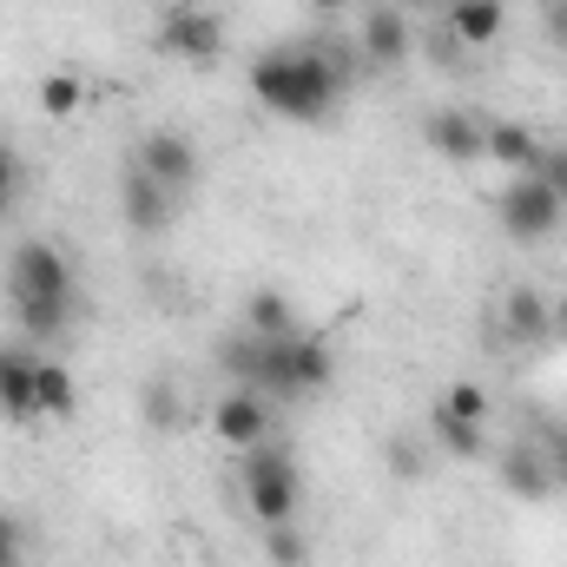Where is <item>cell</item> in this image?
Returning a JSON list of instances; mask_svg holds the SVG:
<instances>
[{
  "label": "cell",
  "mask_w": 567,
  "mask_h": 567,
  "mask_svg": "<svg viewBox=\"0 0 567 567\" xmlns=\"http://www.w3.org/2000/svg\"><path fill=\"white\" fill-rule=\"evenodd\" d=\"M435 410H449V416H468V423H488V410H495V396L475 383V377H455L442 396H435Z\"/></svg>",
  "instance_id": "cell-22"
},
{
  "label": "cell",
  "mask_w": 567,
  "mask_h": 567,
  "mask_svg": "<svg viewBox=\"0 0 567 567\" xmlns=\"http://www.w3.org/2000/svg\"><path fill=\"white\" fill-rule=\"evenodd\" d=\"M20 198H27V158H20L13 140H0V218H7Z\"/></svg>",
  "instance_id": "cell-26"
},
{
  "label": "cell",
  "mask_w": 567,
  "mask_h": 567,
  "mask_svg": "<svg viewBox=\"0 0 567 567\" xmlns=\"http://www.w3.org/2000/svg\"><path fill=\"white\" fill-rule=\"evenodd\" d=\"M435 7H442V0H435Z\"/></svg>",
  "instance_id": "cell-32"
},
{
  "label": "cell",
  "mask_w": 567,
  "mask_h": 567,
  "mask_svg": "<svg viewBox=\"0 0 567 567\" xmlns=\"http://www.w3.org/2000/svg\"><path fill=\"white\" fill-rule=\"evenodd\" d=\"M0 416L7 423L40 416V343H27V337L0 343Z\"/></svg>",
  "instance_id": "cell-10"
},
{
  "label": "cell",
  "mask_w": 567,
  "mask_h": 567,
  "mask_svg": "<svg viewBox=\"0 0 567 567\" xmlns=\"http://www.w3.org/2000/svg\"><path fill=\"white\" fill-rule=\"evenodd\" d=\"M462 53H482V47H495L502 40V27H508V0H442V20H435Z\"/></svg>",
  "instance_id": "cell-12"
},
{
  "label": "cell",
  "mask_w": 567,
  "mask_h": 567,
  "mask_svg": "<svg viewBox=\"0 0 567 567\" xmlns=\"http://www.w3.org/2000/svg\"><path fill=\"white\" fill-rule=\"evenodd\" d=\"M495 218H502V231H508L515 245H548V238L561 231L567 205L555 198V185H548L542 172H515V178L495 192Z\"/></svg>",
  "instance_id": "cell-4"
},
{
  "label": "cell",
  "mask_w": 567,
  "mask_h": 567,
  "mask_svg": "<svg viewBox=\"0 0 567 567\" xmlns=\"http://www.w3.org/2000/svg\"><path fill=\"white\" fill-rule=\"evenodd\" d=\"M548 337H555V303H548L535 284H515V290L502 297V343L535 350V343H548Z\"/></svg>",
  "instance_id": "cell-14"
},
{
  "label": "cell",
  "mask_w": 567,
  "mask_h": 567,
  "mask_svg": "<svg viewBox=\"0 0 567 567\" xmlns=\"http://www.w3.org/2000/svg\"><path fill=\"white\" fill-rule=\"evenodd\" d=\"M495 475H502V488H508L515 502H542V495L555 488V462H548L542 442H502V449H495Z\"/></svg>",
  "instance_id": "cell-13"
},
{
  "label": "cell",
  "mask_w": 567,
  "mask_h": 567,
  "mask_svg": "<svg viewBox=\"0 0 567 567\" xmlns=\"http://www.w3.org/2000/svg\"><path fill=\"white\" fill-rule=\"evenodd\" d=\"M133 165H140V172H152L172 198H185V192L205 178V152H198V140H192V133H178V126L145 133L140 152H133Z\"/></svg>",
  "instance_id": "cell-7"
},
{
  "label": "cell",
  "mask_w": 567,
  "mask_h": 567,
  "mask_svg": "<svg viewBox=\"0 0 567 567\" xmlns=\"http://www.w3.org/2000/svg\"><path fill=\"white\" fill-rule=\"evenodd\" d=\"M482 126H488V120H475V113H462V106H435L423 120V145L435 158H449V165H475V158H482Z\"/></svg>",
  "instance_id": "cell-15"
},
{
  "label": "cell",
  "mask_w": 567,
  "mask_h": 567,
  "mask_svg": "<svg viewBox=\"0 0 567 567\" xmlns=\"http://www.w3.org/2000/svg\"><path fill=\"white\" fill-rule=\"evenodd\" d=\"M423 462H429L423 435H390V442H383V468H390L396 482H416V475H423Z\"/></svg>",
  "instance_id": "cell-25"
},
{
  "label": "cell",
  "mask_w": 567,
  "mask_h": 567,
  "mask_svg": "<svg viewBox=\"0 0 567 567\" xmlns=\"http://www.w3.org/2000/svg\"><path fill=\"white\" fill-rule=\"evenodd\" d=\"M158 53L165 60H185V66H212L218 53H225V13L218 7H205V0H172L165 13H158Z\"/></svg>",
  "instance_id": "cell-5"
},
{
  "label": "cell",
  "mask_w": 567,
  "mask_h": 567,
  "mask_svg": "<svg viewBox=\"0 0 567 567\" xmlns=\"http://www.w3.org/2000/svg\"><path fill=\"white\" fill-rule=\"evenodd\" d=\"M0 284H7V297H80L66 251H60V245H47V238H20V245L7 251Z\"/></svg>",
  "instance_id": "cell-6"
},
{
  "label": "cell",
  "mask_w": 567,
  "mask_h": 567,
  "mask_svg": "<svg viewBox=\"0 0 567 567\" xmlns=\"http://www.w3.org/2000/svg\"><path fill=\"white\" fill-rule=\"evenodd\" d=\"M140 410L152 429H178L185 423V403H178V390H172V377H152L140 390Z\"/></svg>",
  "instance_id": "cell-23"
},
{
  "label": "cell",
  "mask_w": 567,
  "mask_h": 567,
  "mask_svg": "<svg viewBox=\"0 0 567 567\" xmlns=\"http://www.w3.org/2000/svg\"><path fill=\"white\" fill-rule=\"evenodd\" d=\"M0 567H27V522L0 508Z\"/></svg>",
  "instance_id": "cell-27"
},
{
  "label": "cell",
  "mask_w": 567,
  "mask_h": 567,
  "mask_svg": "<svg viewBox=\"0 0 567 567\" xmlns=\"http://www.w3.org/2000/svg\"><path fill=\"white\" fill-rule=\"evenodd\" d=\"M212 435H218V442H231L238 455H245V449H258V442H271V396H265V390L231 383V390L212 403Z\"/></svg>",
  "instance_id": "cell-8"
},
{
  "label": "cell",
  "mask_w": 567,
  "mask_h": 567,
  "mask_svg": "<svg viewBox=\"0 0 567 567\" xmlns=\"http://www.w3.org/2000/svg\"><path fill=\"white\" fill-rule=\"evenodd\" d=\"M80 106H86V73L53 66V73L40 80V113H47V120H73Z\"/></svg>",
  "instance_id": "cell-21"
},
{
  "label": "cell",
  "mask_w": 567,
  "mask_h": 567,
  "mask_svg": "<svg viewBox=\"0 0 567 567\" xmlns=\"http://www.w3.org/2000/svg\"><path fill=\"white\" fill-rule=\"evenodd\" d=\"M238 495H245V508L258 515V528H271V522H297V508H303V468H297V455H290L284 442H258V449H245Z\"/></svg>",
  "instance_id": "cell-3"
},
{
  "label": "cell",
  "mask_w": 567,
  "mask_h": 567,
  "mask_svg": "<svg viewBox=\"0 0 567 567\" xmlns=\"http://www.w3.org/2000/svg\"><path fill=\"white\" fill-rule=\"evenodd\" d=\"M265 561L271 567H303L310 561V542H303L297 522H271V528H265Z\"/></svg>",
  "instance_id": "cell-24"
},
{
  "label": "cell",
  "mask_w": 567,
  "mask_h": 567,
  "mask_svg": "<svg viewBox=\"0 0 567 567\" xmlns=\"http://www.w3.org/2000/svg\"><path fill=\"white\" fill-rule=\"evenodd\" d=\"M245 330H251V337H290V330H303L284 284H258V290L245 297Z\"/></svg>",
  "instance_id": "cell-18"
},
{
  "label": "cell",
  "mask_w": 567,
  "mask_h": 567,
  "mask_svg": "<svg viewBox=\"0 0 567 567\" xmlns=\"http://www.w3.org/2000/svg\"><path fill=\"white\" fill-rule=\"evenodd\" d=\"M542 40L567 53V0H542Z\"/></svg>",
  "instance_id": "cell-29"
},
{
  "label": "cell",
  "mask_w": 567,
  "mask_h": 567,
  "mask_svg": "<svg viewBox=\"0 0 567 567\" xmlns=\"http://www.w3.org/2000/svg\"><path fill=\"white\" fill-rule=\"evenodd\" d=\"M357 53H363L370 73H396L416 53V20L403 7H370L363 13V33H357Z\"/></svg>",
  "instance_id": "cell-9"
},
{
  "label": "cell",
  "mask_w": 567,
  "mask_h": 567,
  "mask_svg": "<svg viewBox=\"0 0 567 567\" xmlns=\"http://www.w3.org/2000/svg\"><path fill=\"white\" fill-rule=\"evenodd\" d=\"M535 172L555 185V198L567 205V145H542V158H535Z\"/></svg>",
  "instance_id": "cell-28"
},
{
  "label": "cell",
  "mask_w": 567,
  "mask_h": 567,
  "mask_svg": "<svg viewBox=\"0 0 567 567\" xmlns=\"http://www.w3.org/2000/svg\"><path fill=\"white\" fill-rule=\"evenodd\" d=\"M555 337H567V297L555 303Z\"/></svg>",
  "instance_id": "cell-31"
},
{
  "label": "cell",
  "mask_w": 567,
  "mask_h": 567,
  "mask_svg": "<svg viewBox=\"0 0 567 567\" xmlns=\"http://www.w3.org/2000/svg\"><path fill=\"white\" fill-rule=\"evenodd\" d=\"M7 317H13V330L27 337V343H60L66 330H73V317H80V297H7Z\"/></svg>",
  "instance_id": "cell-16"
},
{
  "label": "cell",
  "mask_w": 567,
  "mask_h": 567,
  "mask_svg": "<svg viewBox=\"0 0 567 567\" xmlns=\"http://www.w3.org/2000/svg\"><path fill=\"white\" fill-rule=\"evenodd\" d=\"M337 377V357L323 337L310 330H290V337H258V370H251V390L265 396H323Z\"/></svg>",
  "instance_id": "cell-2"
},
{
  "label": "cell",
  "mask_w": 567,
  "mask_h": 567,
  "mask_svg": "<svg viewBox=\"0 0 567 567\" xmlns=\"http://www.w3.org/2000/svg\"><path fill=\"white\" fill-rule=\"evenodd\" d=\"M172 212H178V198H172L152 172H140V165H126V172H120V218H126V231L158 238V231L172 225Z\"/></svg>",
  "instance_id": "cell-11"
},
{
  "label": "cell",
  "mask_w": 567,
  "mask_h": 567,
  "mask_svg": "<svg viewBox=\"0 0 567 567\" xmlns=\"http://www.w3.org/2000/svg\"><path fill=\"white\" fill-rule=\"evenodd\" d=\"M350 53H337V47H265L251 66H245V86H251V100L284 120V126H317V120H330L337 106H343V93H350Z\"/></svg>",
  "instance_id": "cell-1"
},
{
  "label": "cell",
  "mask_w": 567,
  "mask_h": 567,
  "mask_svg": "<svg viewBox=\"0 0 567 567\" xmlns=\"http://www.w3.org/2000/svg\"><path fill=\"white\" fill-rule=\"evenodd\" d=\"M303 7H310V13H317V20H343V13H350V7H357V0H303Z\"/></svg>",
  "instance_id": "cell-30"
},
{
  "label": "cell",
  "mask_w": 567,
  "mask_h": 567,
  "mask_svg": "<svg viewBox=\"0 0 567 567\" xmlns=\"http://www.w3.org/2000/svg\"><path fill=\"white\" fill-rule=\"evenodd\" d=\"M429 442H435L449 462H482V455H488V423H468V416L429 410Z\"/></svg>",
  "instance_id": "cell-19"
},
{
  "label": "cell",
  "mask_w": 567,
  "mask_h": 567,
  "mask_svg": "<svg viewBox=\"0 0 567 567\" xmlns=\"http://www.w3.org/2000/svg\"><path fill=\"white\" fill-rule=\"evenodd\" d=\"M73 410H80V383H73V370H66L60 357H40V416L66 423Z\"/></svg>",
  "instance_id": "cell-20"
},
{
  "label": "cell",
  "mask_w": 567,
  "mask_h": 567,
  "mask_svg": "<svg viewBox=\"0 0 567 567\" xmlns=\"http://www.w3.org/2000/svg\"><path fill=\"white\" fill-rule=\"evenodd\" d=\"M482 158L502 165V172H535L542 140H535L528 120H488V126H482Z\"/></svg>",
  "instance_id": "cell-17"
}]
</instances>
